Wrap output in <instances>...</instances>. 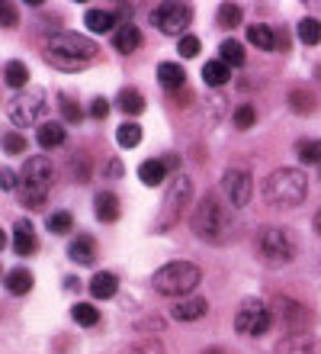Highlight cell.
Returning a JSON list of instances; mask_svg holds the SVG:
<instances>
[{"instance_id":"obj_14","label":"cell","mask_w":321,"mask_h":354,"mask_svg":"<svg viewBox=\"0 0 321 354\" xmlns=\"http://www.w3.org/2000/svg\"><path fill=\"white\" fill-rule=\"evenodd\" d=\"M93 213H97V219H100V223H116V219L122 216L119 196L113 194V190H100V194H97V200H93Z\"/></svg>"},{"instance_id":"obj_19","label":"cell","mask_w":321,"mask_h":354,"mask_svg":"<svg viewBox=\"0 0 321 354\" xmlns=\"http://www.w3.org/2000/svg\"><path fill=\"white\" fill-rule=\"evenodd\" d=\"M39 248L36 242V229H32V223L29 219H19L17 225H13V252L17 254H32Z\"/></svg>"},{"instance_id":"obj_7","label":"cell","mask_w":321,"mask_h":354,"mask_svg":"<svg viewBox=\"0 0 321 354\" xmlns=\"http://www.w3.org/2000/svg\"><path fill=\"white\" fill-rule=\"evenodd\" d=\"M257 254H260L266 264H286V261H293L295 258V245L283 229L266 225V229L257 232Z\"/></svg>"},{"instance_id":"obj_32","label":"cell","mask_w":321,"mask_h":354,"mask_svg":"<svg viewBox=\"0 0 321 354\" xmlns=\"http://www.w3.org/2000/svg\"><path fill=\"white\" fill-rule=\"evenodd\" d=\"M295 36L302 39L305 46H321V23L312 17L299 19V26H295Z\"/></svg>"},{"instance_id":"obj_2","label":"cell","mask_w":321,"mask_h":354,"mask_svg":"<svg viewBox=\"0 0 321 354\" xmlns=\"http://www.w3.org/2000/svg\"><path fill=\"white\" fill-rule=\"evenodd\" d=\"M309 196V177L299 168H276L264 180V200L273 209H293Z\"/></svg>"},{"instance_id":"obj_30","label":"cell","mask_w":321,"mask_h":354,"mask_svg":"<svg viewBox=\"0 0 321 354\" xmlns=\"http://www.w3.org/2000/svg\"><path fill=\"white\" fill-rule=\"evenodd\" d=\"M295 155L302 165H321V139H299L295 142Z\"/></svg>"},{"instance_id":"obj_11","label":"cell","mask_w":321,"mask_h":354,"mask_svg":"<svg viewBox=\"0 0 321 354\" xmlns=\"http://www.w3.org/2000/svg\"><path fill=\"white\" fill-rule=\"evenodd\" d=\"M222 194H225V200H228L235 209L248 206V200H251V174L248 171H238V168L225 171V177H222Z\"/></svg>"},{"instance_id":"obj_10","label":"cell","mask_w":321,"mask_h":354,"mask_svg":"<svg viewBox=\"0 0 321 354\" xmlns=\"http://www.w3.org/2000/svg\"><path fill=\"white\" fill-rule=\"evenodd\" d=\"M273 319H283L286 326H289V335H299L305 328L315 322V313L302 303H295V299H286V297H276L273 299Z\"/></svg>"},{"instance_id":"obj_3","label":"cell","mask_w":321,"mask_h":354,"mask_svg":"<svg viewBox=\"0 0 321 354\" xmlns=\"http://www.w3.org/2000/svg\"><path fill=\"white\" fill-rule=\"evenodd\" d=\"M93 55H97V42L87 36H77V32H55L46 46L48 65L61 68V71H77Z\"/></svg>"},{"instance_id":"obj_37","label":"cell","mask_w":321,"mask_h":354,"mask_svg":"<svg viewBox=\"0 0 321 354\" xmlns=\"http://www.w3.org/2000/svg\"><path fill=\"white\" fill-rule=\"evenodd\" d=\"M46 196L48 190H42V187H23L19 190V203L26 209H39V206H46Z\"/></svg>"},{"instance_id":"obj_16","label":"cell","mask_w":321,"mask_h":354,"mask_svg":"<svg viewBox=\"0 0 321 354\" xmlns=\"http://www.w3.org/2000/svg\"><path fill=\"white\" fill-rule=\"evenodd\" d=\"M84 26L90 29V32H97V36H103V32H116V10H103V7H93L84 13Z\"/></svg>"},{"instance_id":"obj_17","label":"cell","mask_w":321,"mask_h":354,"mask_svg":"<svg viewBox=\"0 0 321 354\" xmlns=\"http://www.w3.org/2000/svg\"><path fill=\"white\" fill-rule=\"evenodd\" d=\"M157 81H161V87H164L167 93H177L186 87V71L177 62H161V68H157Z\"/></svg>"},{"instance_id":"obj_41","label":"cell","mask_w":321,"mask_h":354,"mask_svg":"<svg viewBox=\"0 0 321 354\" xmlns=\"http://www.w3.org/2000/svg\"><path fill=\"white\" fill-rule=\"evenodd\" d=\"M254 122H257V110L251 106V103H244V106L235 110V126H238V129H251Z\"/></svg>"},{"instance_id":"obj_51","label":"cell","mask_w":321,"mask_h":354,"mask_svg":"<svg viewBox=\"0 0 321 354\" xmlns=\"http://www.w3.org/2000/svg\"><path fill=\"white\" fill-rule=\"evenodd\" d=\"M202 354H222V351H219V348H209V351H202Z\"/></svg>"},{"instance_id":"obj_15","label":"cell","mask_w":321,"mask_h":354,"mask_svg":"<svg viewBox=\"0 0 321 354\" xmlns=\"http://www.w3.org/2000/svg\"><path fill=\"white\" fill-rule=\"evenodd\" d=\"M113 46H116V52H122V55H132L135 48H142V32H138L135 23H122V26H116V32H113Z\"/></svg>"},{"instance_id":"obj_18","label":"cell","mask_w":321,"mask_h":354,"mask_svg":"<svg viewBox=\"0 0 321 354\" xmlns=\"http://www.w3.org/2000/svg\"><path fill=\"white\" fill-rule=\"evenodd\" d=\"M68 258L74 264H93L97 261V242H93V235H77L71 245H68Z\"/></svg>"},{"instance_id":"obj_39","label":"cell","mask_w":321,"mask_h":354,"mask_svg":"<svg viewBox=\"0 0 321 354\" xmlns=\"http://www.w3.org/2000/svg\"><path fill=\"white\" fill-rule=\"evenodd\" d=\"M119 354H164L157 338H148V342H138V345H126Z\"/></svg>"},{"instance_id":"obj_46","label":"cell","mask_w":321,"mask_h":354,"mask_svg":"<svg viewBox=\"0 0 321 354\" xmlns=\"http://www.w3.org/2000/svg\"><path fill=\"white\" fill-rule=\"evenodd\" d=\"M17 184H19V177L13 174V171L0 168V190H17Z\"/></svg>"},{"instance_id":"obj_43","label":"cell","mask_w":321,"mask_h":354,"mask_svg":"<svg viewBox=\"0 0 321 354\" xmlns=\"http://www.w3.org/2000/svg\"><path fill=\"white\" fill-rule=\"evenodd\" d=\"M74 177H77V180H87V177H90V158H87V155H74Z\"/></svg>"},{"instance_id":"obj_42","label":"cell","mask_w":321,"mask_h":354,"mask_svg":"<svg viewBox=\"0 0 321 354\" xmlns=\"http://www.w3.org/2000/svg\"><path fill=\"white\" fill-rule=\"evenodd\" d=\"M200 39H196V36H184V39H180V42H177V52H180V55H184V58H193V55H200Z\"/></svg>"},{"instance_id":"obj_28","label":"cell","mask_w":321,"mask_h":354,"mask_svg":"<svg viewBox=\"0 0 321 354\" xmlns=\"http://www.w3.org/2000/svg\"><path fill=\"white\" fill-rule=\"evenodd\" d=\"M116 106L128 116H138V113H145V97L135 91V87H122L119 97H116Z\"/></svg>"},{"instance_id":"obj_20","label":"cell","mask_w":321,"mask_h":354,"mask_svg":"<svg viewBox=\"0 0 321 354\" xmlns=\"http://www.w3.org/2000/svg\"><path fill=\"white\" fill-rule=\"evenodd\" d=\"M90 293L97 299H113L116 293H119V277L110 274V270H97V274L90 277Z\"/></svg>"},{"instance_id":"obj_9","label":"cell","mask_w":321,"mask_h":354,"mask_svg":"<svg viewBox=\"0 0 321 354\" xmlns=\"http://www.w3.org/2000/svg\"><path fill=\"white\" fill-rule=\"evenodd\" d=\"M190 23H193V7H186V3H157V7L151 10V26L161 29L164 36L184 39Z\"/></svg>"},{"instance_id":"obj_12","label":"cell","mask_w":321,"mask_h":354,"mask_svg":"<svg viewBox=\"0 0 321 354\" xmlns=\"http://www.w3.org/2000/svg\"><path fill=\"white\" fill-rule=\"evenodd\" d=\"M52 180H55V165L46 155L26 158V165H23V187H42V190H48Z\"/></svg>"},{"instance_id":"obj_49","label":"cell","mask_w":321,"mask_h":354,"mask_svg":"<svg viewBox=\"0 0 321 354\" xmlns=\"http://www.w3.org/2000/svg\"><path fill=\"white\" fill-rule=\"evenodd\" d=\"M315 232L321 235V206H318V213H315Z\"/></svg>"},{"instance_id":"obj_40","label":"cell","mask_w":321,"mask_h":354,"mask_svg":"<svg viewBox=\"0 0 321 354\" xmlns=\"http://www.w3.org/2000/svg\"><path fill=\"white\" fill-rule=\"evenodd\" d=\"M0 145H3L7 155H23V151H26V139H23L19 132H7V136L0 139Z\"/></svg>"},{"instance_id":"obj_1","label":"cell","mask_w":321,"mask_h":354,"mask_svg":"<svg viewBox=\"0 0 321 354\" xmlns=\"http://www.w3.org/2000/svg\"><path fill=\"white\" fill-rule=\"evenodd\" d=\"M190 225L202 242H212V245H225L231 239V232H235L228 209L222 206L219 194H212V190L196 203V209L190 216Z\"/></svg>"},{"instance_id":"obj_6","label":"cell","mask_w":321,"mask_h":354,"mask_svg":"<svg viewBox=\"0 0 321 354\" xmlns=\"http://www.w3.org/2000/svg\"><path fill=\"white\" fill-rule=\"evenodd\" d=\"M193 200V180L186 174H177L171 180L164 194V206H161V229H171V225L180 223V216H186V203Z\"/></svg>"},{"instance_id":"obj_23","label":"cell","mask_w":321,"mask_h":354,"mask_svg":"<svg viewBox=\"0 0 321 354\" xmlns=\"http://www.w3.org/2000/svg\"><path fill=\"white\" fill-rule=\"evenodd\" d=\"M276 354H315V338L309 332H299V335H286L280 345H276Z\"/></svg>"},{"instance_id":"obj_26","label":"cell","mask_w":321,"mask_h":354,"mask_svg":"<svg viewBox=\"0 0 321 354\" xmlns=\"http://www.w3.org/2000/svg\"><path fill=\"white\" fill-rule=\"evenodd\" d=\"M248 42L270 52V48H276V29L266 26V23H254V26H248Z\"/></svg>"},{"instance_id":"obj_34","label":"cell","mask_w":321,"mask_h":354,"mask_svg":"<svg viewBox=\"0 0 321 354\" xmlns=\"http://www.w3.org/2000/svg\"><path fill=\"white\" fill-rule=\"evenodd\" d=\"M116 142H119L122 149H135L138 142H142V126L138 122H122L119 129H116Z\"/></svg>"},{"instance_id":"obj_50","label":"cell","mask_w":321,"mask_h":354,"mask_svg":"<svg viewBox=\"0 0 321 354\" xmlns=\"http://www.w3.org/2000/svg\"><path fill=\"white\" fill-rule=\"evenodd\" d=\"M3 248H7V232L0 229V252H3Z\"/></svg>"},{"instance_id":"obj_47","label":"cell","mask_w":321,"mask_h":354,"mask_svg":"<svg viewBox=\"0 0 321 354\" xmlns=\"http://www.w3.org/2000/svg\"><path fill=\"white\" fill-rule=\"evenodd\" d=\"M103 174H106V177H122V161L119 158H110V161H106V168H103Z\"/></svg>"},{"instance_id":"obj_45","label":"cell","mask_w":321,"mask_h":354,"mask_svg":"<svg viewBox=\"0 0 321 354\" xmlns=\"http://www.w3.org/2000/svg\"><path fill=\"white\" fill-rule=\"evenodd\" d=\"M17 7L13 3H0V26H17Z\"/></svg>"},{"instance_id":"obj_4","label":"cell","mask_w":321,"mask_h":354,"mask_svg":"<svg viewBox=\"0 0 321 354\" xmlns=\"http://www.w3.org/2000/svg\"><path fill=\"white\" fill-rule=\"evenodd\" d=\"M200 268L193 261H171L164 268L155 270V277H151V287L161 293V297H193V290L200 283Z\"/></svg>"},{"instance_id":"obj_25","label":"cell","mask_w":321,"mask_h":354,"mask_svg":"<svg viewBox=\"0 0 321 354\" xmlns=\"http://www.w3.org/2000/svg\"><path fill=\"white\" fill-rule=\"evenodd\" d=\"M202 81L209 87H225L231 81V68L222 62V58H215V62H206L202 65Z\"/></svg>"},{"instance_id":"obj_13","label":"cell","mask_w":321,"mask_h":354,"mask_svg":"<svg viewBox=\"0 0 321 354\" xmlns=\"http://www.w3.org/2000/svg\"><path fill=\"white\" fill-rule=\"evenodd\" d=\"M209 313V303L202 297H184L177 299L174 309H171V316L177 319V322H196V319H202Z\"/></svg>"},{"instance_id":"obj_48","label":"cell","mask_w":321,"mask_h":354,"mask_svg":"<svg viewBox=\"0 0 321 354\" xmlns=\"http://www.w3.org/2000/svg\"><path fill=\"white\" fill-rule=\"evenodd\" d=\"M276 48H280V52H289V32H286V29H276Z\"/></svg>"},{"instance_id":"obj_44","label":"cell","mask_w":321,"mask_h":354,"mask_svg":"<svg viewBox=\"0 0 321 354\" xmlns=\"http://www.w3.org/2000/svg\"><path fill=\"white\" fill-rule=\"evenodd\" d=\"M90 116L93 120H106V116H110V100H106V97H97V100L90 103Z\"/></svg>"},{"instance_id":"obj_38","label":"cell","mask_w":321,"mask_h":354,"mask_svg":"<svg viewBox=\"0 0 321 354\" xmlns=\"http://www.w3.org/2000/svg\"><path fill=\"white\" fill-rule=\"evenodd\" d=\"M58 113H61L64 122H81L84 120V110L71 100V97H68V93H61V97H58Z\"/></svg>"},{"instance_id":"obj_21","label":"cell","mask_w":321,"mask_h":354,"mask_svg":"<svg viewBox=\"0 0 321 354\" xmlns=\"http://www.w3.org/2000/svg\"><path fill=\"white\" fill-rule=\"evenodd\" d=\"M164 177H167V165L164 158H148L138 165V180L145 187H161L164 184Z\"/></svg>"},{"instance_id":"obj_35","label":"cell","mask_w":321,"mask_h":354,"mask_svg":"<svg viewBox=\"0 0 321 354\" xmlns=\"http://www.w3.org/2000/svg\"><path fill=\"white\" fill-rule=\"evenodd\" d=\"M241 19H244V10L238 3H222L219 7V26L222 29H238Z\"/></svg>"},{"instance_id":"obj_22","label":"cell","mask_w":321,"mask_h":354,"mask_svg":"<svg viewBox=\"0 0 321 354\" xmlns=\"http://www.w3.org/2000/svg\"><path fill=\"white\" fill-rule=\"evenodd\" d=\"M315 106H318L315 91H309V87H295V91H289V110H293L295 116H312Z\"/></svg>"},{"instance_id":"obj_24","label":"cell","mask_w":321,"mask_h":354,"mask_svg":"<svg viewBox=\"0 0 321 354\" xmlns=\"http://www.w3.org/2000/svg\"><path fill=\"white\" fill-rule=\"evenodd\" d=\"M36 142L42 145V149H58V145H64V126L61 122H55V120L39 122Z\"/></svg>"},{"instance_id":"obj_36","label":"cell","mask_w":321,"mask_h":354,"mask_svg":"<svg viewBox=\"0 0 321 354\" xmlns=\"http://www.w3.org/2000/svg\"><path fill=\"white\" fill-rule=\"evenodd\" d=\"M46 225H48V232L68 235V232H71V225H74V216L68 213V209H58V213H52L46 219Z\"/></svg>"},{"instance_id":"obj_27","label":"cell","mask_w":321,"mask_h":354,"mask_svg":"<svg viewBox=\"0 0 321 354\" xmlns=\"http://www.w3.org/2000/svg\"><path fill=\"white\" fill-rule=\"evenodd\" d=\"M3 283H7V290L13 297H26L29 290H32V274H29L26 268H13L7 277H3Z\"/></svg>"},{"instance_id":"obj_5","label":"cell","mask_w":321,"mask_h":354,"mask_svg":"<svg viewBox=\"0 0 321 354\" xmlns=\"http://www.w3.org/2000/svg\"><path fill=\"white\" fill-rule=\"evenodd\" d=\"M273 326V309L264 306L260 299H244L235 313V332L248 338H264Z\"/></svg>"},{"instance_id":"obj_29","label":"cell","mask_w":321,"mask_h":354,"mask_svg":"<svg viewBox=\"0 0 321 354\" xmlns=\"http://www.w3.org/2000/svg\"><path fill=\"white\" fill-rule=\"evenodd\" d=\"M3 81H7V87H13V91H26L29 84V71L23 62H7V68H3Z\"/></svg>"},{"instance_id":"obj_31","label":"cell","mask_w":321,"mask_h":354,"mask_svg":"<svg viewBox=\"0 0 321 354\" xmlns=\"http://www.w3.org/2000/svg\"><path fill=\"white\" fill-rule=\"evenodd\" d=\"M219 58L228 68H241V65H244V46H241V42H235V39H225V42H222V48H219Z\"/></svg>"},{"instance_id":"obj_33","label":"cell","mask_w":321,"mask_h":354,"mask_svg":"<svg viewBox=\"0 0 321 354\" xmlns=\"http://www.w3.org/2000/svg\"><path fill=\"white\" fill-rule=\"evenodd\" d=\"M71 319L77 322V326H84V328H93L97 322H100V313H97V306H93V303H74Z\"/></svg>"},{"instance_id":"obj_8","label":"cell","mask_w":321,"mask_h":354,"mask_svg":"<svg viewBox=\"0 0 321 354\" xmlns=\"http://www.w3.org/2000/svg\"><path fill=\"white\" fill-rule=\"evenodd\" d=\"M42 113H46V93L42 91H19L13 100L7 103V116L13 126H19V129H26V126H32V122L42 120Z\"/></svg>"}]
</instances>
